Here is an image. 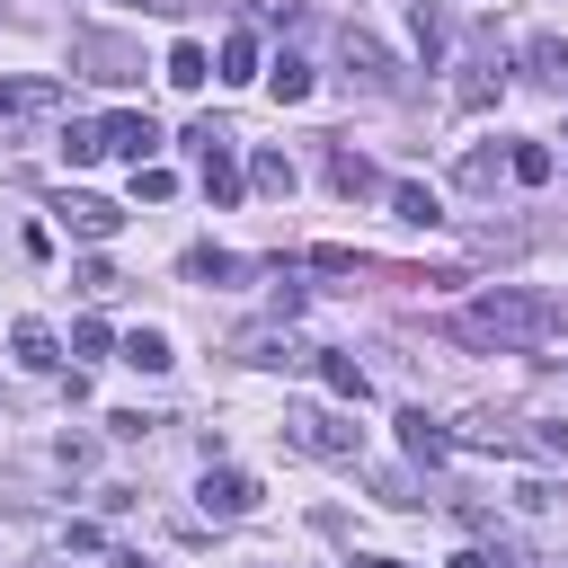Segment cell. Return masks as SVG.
I'll list each match as a JSON object with an SVG mask.
<instances>
[{"label": "cell", "instance_id": "1", "mask_svg": "<svg viewBox=\"0 0 568 568\" xmlns=\"http://www.w3.org/2000/svg\"><path fill=\"white\" fill-rule=\"evenodd\" d=\"M568 328V302L559 293H532V284H488L453 311V337L462 346H488V355H524V346H550Z\"/></svg>", "mask_w": 568, "mask_h": 568}, {"label": "cell", "instance_id": "2", "mask_svg": "<svg viewBox=\"0 0 568 568\" xmlns=\"http://www.w3.org/2000/svg\"><path fill=\"white\" fill-rule=\"evenodd\" d=\"M284 444H293V453H311V462H355L364 426H355V417H337V408H320V399H302V408H284Z\"/></svg>", "mask_w": 568, "mask_h": 568}, {"label": "cell", "instance_id": "3", "mask_svg": "<svg viewBox=\"0 0 568 568\" xmlns=\"http://www.w3.org/2000/svg\"><path fill=\"white\" fill-rule=\"evenodd\" d=\"M186 142H195V160H204V195H213V204H240V186H248V169L231 160V133H222V124L204 115V124H195Z\"/></svg>", "mask_w": 568, "mask_h": 568}, {"label": "cell", "instance_id": "4", "mask_svg": "<svg viewBox=\"0 0 568 568\" xmlns=\"http://www.w3.org/2000/svg\"><path fill=\"white\" fill-rule=\"evenodd\" d=\"M53 106H62V80H44V71H0V124L53 115Z\"/></svg>", "mask_w": 568, "mask_h": 568}, {"label": "cell", "instance_id": "5", "mask_svg": "<svg viewBox=\"0 0 568 568\" xmlns=\"http://www.w3.org/2000/svg\"><path fill=\"white\" fill-rule=\"evenodd\" d=\"M195 497H204V515H222V524H231V515H248V506H257V479H248V470H231V462H204V488H195Z\"/></svg>", "mask_w": 568, "mask_h": 568}, {"label": "cell", "instance_id": "6", "mask_svg": "<svg viewBox=\"0 0 568 568\" xmlns=\"http://www.w3.org/2000/svg\"><path fill=\"white\" fill-rule=\"evenodd\" d=\"M98 142H106V151H124V160H133V169H142V160H151V151H160V124H151V115H133V106H124V115H106V124H98Z\"/></svg>", "mask_w": 568, "mask_h": 568}, {"label": "cell", "instance_id": "7", "mask_svg": "<svg viewBox=\"0 0 568 568\" xmlns=\"http://www.w3.org/2000/svg\"><path fill=\"white\" fill-rule=\"evenodd\" d=\"M382 204H390V213H399L408 231H435V222H444V195H435V186H417V178H399V186H382Z\"/></svg>", "mask_w": 568, "mask_h": 568}, {"label": "cell", "instance_id": "8", "mask_svg": "<svg viewBox=\"0 0 568 568\" xmlns=\"http://www.w3.org/2000/svg\"><path fill=\"white\" fill-rule=\"evenodd\" d=\"M53 213H62V222H71V240H115V222H124V213H115V204H106V195H62V204H53Z\"/></svg>", "mask_w": 568, "mask_h": 568}, {"label": "cell", "instance_id": "9", "mask_svg": "<svg viewBox=\"0 0 568 568\" xmlns=\"http://www.w3.org/2000/svg\"><path fill=\"white\" fill-rule=\"evenodd\" d=\"M328 186H337V195H382L390 178H382L364 151H346V142H337V151H328Z\"/></svg>", "mask_w": 568, "mask_h": 568}, {"label": "cell", "instance_id": "10", "mask_svg": "<svg viewBox=\"0 0 568 568\" xmlns=\"http://www.w3.org/2000/svg\"><path fill=\"white\" fill-rule=\"evenodd\" d=\"M524 62H532V80H541V89H559V98H568V36H532V44H524Z\"/></svg>", "mask_w": 568, "mask_h": 568}, {"label": "cell", "instance_id": "11", "mask_svg": "<svg viewBox=\"0 0 568 568\" xmlns=\"http://www.w3.org/2000/svg\"><path fill=\"white\" fill-rule=\"evenodd\" d=\"M9 346H18V364H27V373H53V364H62V355H53V328H44V320H18V328H9Z\"/></svg>", "mask_w": 568, "mask_h": 568}, {"label": "cell", "instance_id": "12", "mask_svg": "<svg viewBox=\"0 0 568 568\" xmlns=\"http://www.w3.org/2000/svg\"><path fill=\"white\" fill-rule=\"evenodd\" d=\"M399 435H408V453H417V462H444V453H453V435H444L426 408H399Z\"/></svg>", "mask_w": 568, "mask_h": 568}, {"label": "cell", "instance_id": "13", "mask_svg": "<svg viewBox=\"0 0 568 568\" xmlns=\"http://www.w3.org/2000/svg\"><path fill=\"white\" fill-rule=\"evenodd\" d=\"M346 62H355V80H373V89H399V80H390V53H382L373 36H355V27H346Z\"/></svg>", "mask_w": 568, "mask_h": 568}, {"label": "cell", "instance_id": "14", "mask_svg": "<svg viewBox=\"0 0 568 568\" xmlns=\"http://www.w3.org/2000/svg\"><path fill=\"white\" fill-rule=\"evenodd\" d=\"M266 89H275L284 106H302V98H311V62H302V53H275V62H266Z\"/></svg>", "mask_w": 568, "mask_h": 568}, {"label": "cell", "instance_id": "15", "mask_svg": "<svg viewBox=\"0 0 568 568\" xmlns=\"http://www.w3.org/2000/svg\"><path fill=\"white\" fill-rule=\"evenodd\" d=\"M213 80H257V36H248V27L222 36V71H213Z\"/></svg>", "mask_w": 568, "mask_h": 568}, {"label": "cell", "instance_id": "16", "mask_svg": "<svg viewBox=\"0 0 568 568\" xmlns=\"http://www.w3.org/2000/svg\"><path fill=\"white\" fill-rule=\"evenodd\" d=\"M169 80H178V89H204V80H213V53H204L195 36H186V44H169Z\"/></svg>", "mask_w": 568, "mask_h": 568}, {"label": "cell", "instance_id": "17", "mask_svg": "<svg viewBox=\"0 0 568 568\" xmlns=\"http://www.w3.org/2000/svg\"><path fill=\"white\" fill-rule=\"evenodd\" d=\"M470 195H497V178H506V151H462V169H453Z\"/></svg>", "mask_w": 568, "mask_h": 568}, {"label": "cell", "instance_id": "18", "mask_svg": "<svg viewBox=\"0 0 568 568\" xmlns=\"http://www.w3.org/2000/svg\"><path fill=\"white\" fill-rule=\"evenodd\" d=\"M550 169H559L550 142H515V151H506V178H524V186H550Z\"/></svg>", "mask_w": 568, "mask_h": 568}, {"label": "cell", "instance_id": "19", "mask_svg": "<svg viewBox=\"0 0 568 568\" xmlns=\"http://www.w3.org/2000/svg\"><path fill=\"white\" fill-rule=\"evenodd\" d=\"M240 364H302V346L275 337V328H248V337H240Z\"/></svg>", "mask_w": 568, "mask_h": 568}, {"label": "cell", "instance_id": "20", "mask_svg": "<svg viewBox=\"0 0 568 568\" xmlns=\"http://www.w3.org/2000/svg\"><path fill=\"white\" fill-rule=\"evenodd\" d=\"M124 364H133V373H169L178 355H169V337H160V328H133V337H124Z\"/></svg>", "mask_w": 568, "mask_h": 568}, {"label": "cell", "instance_id": "21", "mask_svg": "<svg viewBox=\"0 0 568 568\" xmlns=\"http://www.w3.org/2000/svg\"><path fill=\"white\" fill-rule=\"evenodd\" d=\"M320 382H328L337 399H364V364H355V355H320Z\"/></svg>", "mask_w": 568, "mask_h": 568}, {"label": "cell", "instance_id": "22", "mask_svg": "<svg viewBox=\"0 0 568 568\" xmlns=\"http://www.w3.org/2000/svg\"><path fill=\"white\" fill-rule=\"evenodd\" d=\"M62 160H71V169H89V160H106V142H98V124H71V133H62Z\"/></svg>", "mask_w": 568, "mask_h": 568}, {"label": "cell", "instance_id": "23", "mask_svg": "<svg viewBox=\"0 0 568 568\" xmlns=\"http://www.w3.org/2000/svg\"><path fill=\"white\" fill-rule=\"evenodd\" d=\"M408 27H417V53L435 62V53H444V9H426V0H417V18H408Z\"/></svg>", "mask_w": 568, "mask_h": 568}, {"label": "cell", "instance_id": "24", "mask_svg": "<svg viewBox=\"0 0 568 568\" xmlns=\"http://www.w3.org/2000/svg\"><path fill=\"white\" fill-rule=\"evenodd\" d=\"M248 178H257V186H266V195H293V160H284V151H266V160H257V169H248Z\"/></svg>", "mask_w": 568, "mask_h": 568}, {"label": "cell", "instance_id": "25", "mask_svg": "<svg viewBox=\"0 0 568 568\" xmlns=\"http://www.w3.org/2000/svg\"><path fill=\"white\" fill-rule=\"evenodd\" d=\"M169 186H178V178H169V169H151V160H142V169H133V195H142V204H169Z\"/></svg>", "mask_w": 568, "mask_h": 568}, {"label": "cell", "instance_id": "26", "mask_svg": "<svg viewBox=\"0 0 568 568\" xmlns=\"http://www.w3.org/2000/svg\"><path fill=\"white\" fill-rule=\"evenodd\" d=\"M186 275H240V266H231L222 248H186Z\"/></svg>", "mask_w": 568, "mask_h": 568}, {"label": "cell", "instance_id": "27", "mask_svg": "<svg viewBox=\"0 0 568 568\" xmlns=\"http://www.w3.org/2000/svg\"><path fill=\"white\" fill-rule=\"evenodd\" d=\"M444 568H497V559H488V550H453Z\"/></svg>", "mask_w": 568, "mask_h": 568}, {"label": "cell", "instance_id": "28", "mask_svg": "<svg viewBox=\"0 0 568 568\" xmlns=\"http://www.w3.org/2000/svg\"><path fill=\"white\" fill-rule=\"evenodd\" d=\"M355 568H399V559H355Z\"/></svg>", "mask_w": 568, "mask_h": 568}]
</instances>
